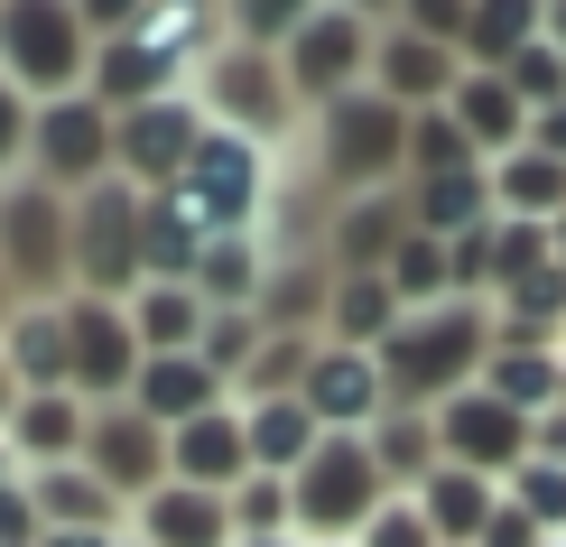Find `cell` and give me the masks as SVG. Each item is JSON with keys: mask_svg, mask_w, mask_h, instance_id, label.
Instances as JSON below:
<instances>
[{"mask_svg": "<svg viewBox=\"0 0 566 547\" xmlns=\"http://www.w3.org/2000/svg\"><path fill=\"white\" fill-rule=\"evenodd\" d=\"M492 335H502V316L483 297H446V306L399 316V335L381 344L390 409H446L455 390H474L483 362H492Z\"/></svg>", "mask_w": 566, "mask_h": 547, "instance_id": "cell-1", "label": "cell"}, {"mask_svg": "<svg viewBox=\"0 0 566 547\" xmlns=\"http://www.w3.org/2000/svg\"><path fill=\"white\" fill-rule=\"evenodd\" d=\"M306 168H316V196L325 204H353V196H390L409 186V112L381 103V93H344L306 122Z\"/></svg>", "mask_w": 566, "mask_h": 547, "instance_id": "cell-2", "label": "cell"}, {"mask_svg": "<svg viewBox=\"0 0 566 547\" xmlns=\"http://www.w3.org/2000/svg\"><path fill=\"white\" fill-rule=\"evenodd\" d=\"M168 196L205 223V242H251V232H270V204H279V149L242 130H205V149L186 158Z\"/></svg>", "mask_w": 566, "mask_h": 547, "instance_id": "cell-3", "label": "cell"}, {"mask_svg": "<svg viewBox=\"0 0 566 547\" xmlns=\"http://www.w3.org/2000/svg\"><path fill=\"white\" fill-rule=\"evenodd\" d=\"M93 38L75 0H0V75L29 103H65L93 84Z\"/></svg>", "mask_w": 566, "mask_h": 547, "instance_id": "cell-4", "label": "cell"}, {"mask_svg": "<svg viewBox=\"0 0 566 547\" xmlns=\"http://www.w3.org/2000/svg\"><path fill=\"white\" fill-rule=\"evenodd\" d=\"M196 103H205V122H214V130H242V139H261V149H279V139L306 130V112H297V93H289L279 46L223 38L214 56L196 65Z\"/></svg>", "mask_w": 566, "mask_h": 547, "instance_id": "cell-5", "label": "cell"}, {"mask_svg": "<svg viewBox=\"0 0 566 547\" xmlns=\"http://www.w3.org/2000/svg\"><path fill=\"white\" fill-rule=\"evenodd\" d=\"M0 270L29 306H65L75 297V196L19 177L0 186Z\"/></svg>", "mask_w": 566, "mask_h": 547, "instance_id": "cell-6", "label": "cell"}, {"mask_svg": "<svg viewBox=\"0 0 566 547\" xmlns=\"http://www.w3.org/2000/svg\"><path fill=\"white\" fill-rule=\"evenodd\" d=\"M289 502H297V538L306 547H353L371 529V511L390 502L381 464H371V436H325L316 455L289 473Z\"/></svg>", "mask_w": 566, "mask_h": 547, "instance_id": "cell-7", "label": "cell"}, {"mask_svg": "<svg viewBox=\"0 0 566 547\" xmlns=\"http://www.w3.org/2000/svg\"><path fill=\"white\" fill-rule=\"evenodd\" d=\"M139 186L130 177H103L75 196V297H112L130 306L149 278H139Z\"/></svg>", "mask_w": 566, "mask_h": 547, "instance_id": "cell-8", "label": "cell"}, {"mask_svg": "<svg viewBox=\"0 0 566 547\" xmlns=\"http://www.w3.org/2000/svg\"><path fill=\"white\" fill-rule=\"evenodd\" d=\"M371 19H353V10H335L325 0L316 19H297L289 29V46H279V65H289V93H297V112L316 122L325 103H344V93H363L371 84Z\"/></svg>", "mask_w": 566, "mask_h": 547, "instance_id": "cell-9", "label": "cell"}, {"mask_svg": "<svg viewBox=\"0 0 566 547\" xmlns=\"http://www.w3.org/2000/svg\"><path fill=\"white\" fill-rule=\"evenodd\" d=\"M139 325L130 306L112 297H65V380H75L84 409H122V399L139 390Z\"/></svg>", "mask_w": 566, "mask_h": 547, "instance_id": "cell-10", "label": "cell"}, {"mask_svg": "<svg viewBox=\"0 0 566 547\" xmlns=\"http://www.w3.org/2000/svg\"><path fill=\"white\" fill-rule=\"evenodd\" d=\"M112 130H122V122H112L93 93L38 103V122H29V177L56 186V196H84V186L122 177V168H112Z\"/></svg>", "mask_w": 566, "mask_h": 547, "instance_id": "cell-11", "label": "cell"}, {"mask_svg": "<svg viewBox=\"0 0 566 547\" xmlns=\"http://www.w3.org/2000/svg\"><path fill=\"white\" fill-rule=\"evenodd\" d=\"M428 418H437V455L464 464V473H483V483H511V473L530 464V445H538V418L502 409L483 380H474V390H455V399L428 409Z\"/></svg>", "mask_w": 566, "mask_h": 547, "instance_id": "cell-12", "label": "cell"}, {"mask_svg": "<svg viewBox=\"0 0 566 547\" xmlns=\"http://www.w3.org/2000/svg\"><path fill=\"white\" fill-rule=\"evenodd\" d=\"M112 122H122V130H112V168H122V177L139 186V196L177 186V177H186V158L205 149V130H214V122H205V103H196V93H168V103L112 112Z\"/></svg>", "mask_w": 566, "mask_h": 547, "instance_id": "cell-13", "label": "cell"}, {"mask_svg": "<svg viewBox=\"0 0 566 547\" xmlns=\"http://www.w3.org/2000/svg\"><path fill=\"white\" fill-rule=\"evenodd\" d=\"M84 464L103 473V492H112L122 511H139L149 492H168V427L139 418L130 399H122V409H93V427H84Z\"/></svg>", "mask_w": 566, "mask_h": 547, "instance_id": "cell-14", "label": "cell"}, {"mask_svg": "<svg viewBox=\"0 0 566 547\" xmlns=\"http://www.w3.org/2000/svg\"><path fill=\"white\" fill-rule=\"evenodd\" d=\"M297 399L316 409L325 436H371L390 418V380H381V353H353V344H316Z\"/></svg>", "mask_w": 566, "mask_h": 547, "instance_id": "cell-15", "label": "cell"}, {"mask_svg": "<svg viewBox=\"0 0 566 547\" xmlns=\"http://www.w3.org/2000/svg\"><path fill=\"white\" fill-rule=\"evenodd\" d=\"M455 84H464V56H455V46H437V38H418V29H381V38H371V93H381V103L437 112Z\"/></svg>", "mask_w": 566, "mask_h": 547, "instance_id": "cell-16", "label": "cell"}, {"mask_svg": "<svg viewBox=\"0 0 566 547\" xmlns=\"http://www.w3.org/2000/svg\"><path fill=\"white\" fill-rule=\"evenodd\" d=\"M168 483L186 492H242L251 483V427L242 409H205L168 436Z\"/></svg>", "mask_w": 566, "mask_h": 547, "instance_id": "cell-17", "label": "cell"}, {"mask_svg": "<svg viewBox=\"0 0 566 547\" xmlns=\"http://www.w3.org/2000/svg\"><path fill=\"white\" fill-rule=\"evenodd\" d=\"M130 409L139 418H158L177 436L186 418H205V409H232V380L205 362V353H149L139 362V390H130Z\"/></svg>", "mask_w": 566, "mask_h": 547, "instance_id": "cell-18", "label": "cell"}, {"mask_svg": "<svg viewBox=\"0 0 566 547\" xmlns=\"http://www.w3.org/2000/svg\"><path fill=\"white\" fill-rule=\"evenodd\" d=\"M409 242V196H353L325 204V270H390V251Z\"/></svg>", "mask_w": 566, "mask_h": 547, "instance_id": "cell-19", "label": "cell"}, {"mask_svg": "<svg viewBox=\"0 0 566 547\" xmlns=\"http://www.w3.org/2000/svg\"><path fill=\"white\" fill-rule=\"evenodd\" d=\"M84 427H93V409L75 390H29L10 409V455H19V473H46V464H84Z\"/></svg>", "mask_w": 566, "mask_h": 547, "instance_id": "cell-20", "label": "cell"}, {"mask_svg": "<svg viewBox=\"0 0 566 547\" xmlns=\"http://www.w3.org/2000/svg\"><path fill=\"white\" fill-rule=\"evenodd\" d=\"M483 390L521 418H548L566 399V344H538V335H492V362H483Z\"/></svg>", "mask_w": 566, "mask_h": 547, "instance_id": "cell-21", "label": "cell"}, {"mask_svg": "<svg viewBox=\"0 0 566 547\" xmlns=\"http://www.w3.org/2000/svg\"><path fill=\"white\" fill-rule=\"evenodd\" d=\"M29 502H38L46 529H65V538H122V529H130V511L103 492V473H93V464H46V473H29Z\"/></svg>", "mask_w": 566, "mask_h": 547, "instance_id": "cell-22", "label": "cell"}, {"mask_svg": "<svg viewBox=\"0 0 566 547\" xmlns=\"http://www.w3.org/2000/svg\"><path fill=\"white\" fill-rule=\"evenodd\" d=\"M446 112H455V130L474 139L483 168H502L511 149H530V103L511 93V75H474V65H464V84L446 93Z\"/></svg>", "mask_w": 566, "mask_h": 547, "instance_id": "cell-23", "label": "cell"}, {"mask_svg": "<svg viewBox=\"0 0 566 547\" xmlns=\"http://www.w3.org/2000/svg\"><path fill=\"white\" fill-rule=\"evenodd\" d=\"M205 251H214V242H205V223L158 186V196L139 204V278H149V288H196Z\"/></svg>", "mask_w": 566, "mask_h": 547, "instance_id": "cell-24", "label": "cell"}, {"mask_svg": "<svg viewBox=\"0 0 566 547\" xmlns=\"http://www.w3.org/2000/svg\"><path fill=\"white\" fill-rule=\"evenodd\" d=\"M130 538L139 547H232V502L223 492L168 483V492H149V502L130 511Z\"/></svg>", "mask_w": 566, "mask_h": 547, "instance_id": "cell-25", "label": "cell"}, {"mask_svg": "<svg viewBox=\"0 0 566 547\" xmlns=\"http://www.w3.org/2000/svg\"><path fill=\"white\" fill-rule=\"evenodd\" d=\"M399 196H409V232H428V242H464V232L492 223V168L418 177V186H399Z\"/></svg>", "mask_w": 566, "mask_h": 547, "instance_id": "cell-26", "label": "cell"}, {"mask_svg": "<svg viewBox=\"0 0 566 547\" xmlns=\"http://www.w3.org/2000/svg\"><path fill=\"white\" fill-rule=\"evenodd\" d=\"M399 335V297L381 270H335L325 288V344H353V353H381Z\"/></svg>", "mask_w": 566, "mask_h": 547, "instance_id": "cell-27", "label": "cell"}, {"mask_svg": "<svg viewBox=\"0 0 566 547\" xmlns=\"http://www.w3.org/2000/svg\"><path fill=\"white\" fill-rule=\"evenodd\" d=\"M409 502L428 511L437 547H474V538L492 529V511H502V483H483V473H464V464H437L428 483L409 492Z\"/></svg>", "mask_w": 566, "mask_h": 547, "instance_id": "cell-28", "label": "cell"}, {"mask_svg": "<svg viewBox=\"0 0 566 547\" xmlns=\"http://www.w3.org/2000/svg\"><path fill=\"white\" fill-rule=\"evenodd\" d=\"M232 409L251 427V473H279V483H289V473L325 445V427H316L306 399H232Z\"/></svg>", "mask_w": 566, "mask_h": 547, "instance_id": "cell-29", "label": "cell"}, {"mask_svg": "<svg viewBox=\"0 0 566 547\" xmlns=\"http://www.w3.org/2000/svg\"><path fill=\"white\" fill-rule=\"evenodd\" d=\"M548 38V0H474V19H464V46L455 56L474 65V75H511V56L521 46Z\"/></svg>", "mask_w": 566, "mask_h": 547, "instance_id": "cell-30", "label": "cell"}, {"mask_svg": "<svg viewBox=\"0 0 566 547\" xmlns=\"http://www.w3.org/2000/svg\"><path fill=\"white\" fill-rule=\"evenodd\" d=\"M492 213H502V223H557L566 213V158L511 149L502 168H492Z\"/></svg>", "mask_w": 566, "mask_h": 547, "instance_id": "cell-31", "label": "cell"}, {"mask_svg": "<svg viewBox=\"0 0 566 547\" xmlns=\"http://www.w3.org/2000/svg\"><path fill=\"white\" fill-rule=\"evenodd\" d=\"M0 353H10L19 390H75V380H65V306H19Z\"/></svg>", "mask_w": 566, "mask_h": 547, "instance_id": "cell-32", "label": "cell"}, {"mask_svg": "<svg viewBox=\"0 0 566 547\" xmlns=\"http://www.w3.org/2000/svg\"><path fill=\"white\" fill-rule=\"evenodd\" d=\"M371 464H381L390 492H418V483L446 464V455H437V418H428V409H390L381 427H371Z\"/></svg>", "mask_w": 566, "mask_h": 547, "instance_id": "cell-33", "label": "cell"}, {"mask_svg": "<svg viewBox=\"0 0 566 547\" xmlns=\"http://www.w3.org/2000/svg\"><path fill=\"white\" fill-rule=\"evenodd\" d=\"M270 232H251V242H214L205 251V270H196V297L205 306H261V288H270Z\"/></svg>", "mask_w": 566, "mask_h": 547, "instance_id": "cell-34", "label": "cell"}, {"mask_svg": "<svg viewBox=\"0 0 566 547\" xmlns=\"http://www.w3.org/2000/svg\"><path fill=\"white\" fill-rule=\"evenodd\" d=\"M205 306L196 288H139L130 297V325H139V353H196L205 344Z\"/></svg>", "mask_w": 566, "mask_h": 547, "instance_id": "cell-35", "label": "cell"}, {"mask_svg": "<svg viewBox=\"0 0 566 547\" xmlns=\"http://www.w3.org/2000/svg\"><path fill=\"white\" fill-rule=\"evenodd\" d=\"M390 297H399V316H418V306H446L455 297V270H446V242H428V232H409V242L390 251Z\"/></svg>", "mask_w": 566, "mask_h": 547, "instance_id": "cell-36", "label": "cell"}, {"mask_svg": "<svg viewBox=\"0 0 566 547\" xmlns=\"http://www.w3.org/2000/svg\"><path fill=\"white\" fill-rule=\"evenodd\" d=\"M455 168H483V158H474V139H464L455 130V112H409V186L418 177H455Z\"/></svg>", "mask_w": 566, "mask_h": 547, "instance_id": "cell-37", "label": "cell"}, {"mask_svg": "<svg viewBox=\"0 0 566 547\" xmlns=\"http://www.w3.org/2000/svg\"><path fill=\"white\" fill-rule=\"evenodd\" d=\"M270 344V325H261V306H214V316H205V362H214L223 380H242L251 371V353H261Z\"/></svg>", "mask_w": 566, "mask_h": 547, "instance_id": "cell-38", "label": "cell"}, {"mask_svg": "<svg viewBox=\"0 0 566 547\" xmlns=\"http://www.w3.org/2000/svg\"><path fill=\"white\" fill-rule=\"evenodd\" d=\"M232 502V538H297V502L279 473H251L242 492H223Z\"/></svg>", "mask_w": 566, "mask_h": 547, "instance_id": "cell-39", "label": "cell"}, {"mask_svg": "<svg viewBox=\"0 0 566 547\" xmlns=\"http://www.w3.org/2000/svg\"><path fill=\"white\" fill-rule=\"evenodd\" d=\"M502 502H511V511H530V519H538L548 538H566V464L530 455V464H521V473L502 483Z\"/></svg>", "mask_w": 566, "mask_h": 547, "instance_id": "cell-40", "label": "cell"}, {"mask_svg": "<svg viewBox=\"0 0 566 547\" xmlns=\"http://www.w3.org/2000/svg\"><path fill=\"white\" fill-rule=\"evenodd\" d=\"M325 0H223V29L242 38V46H289L297 19H316Z\"/></svg>", "mask_w": 566, "mask_h": 547, "instance_id": "cell-41", "label": "cell"}, {"mask_svg": "<svg viewBox=\"0 0 566 547\" xmlns=\"http://www.w3.org/2000/svg\"><path fill=\"white\" fill-rule=\"evenodd\" d=\"M511 93L530 103V122H538V112H557V103H566V46H557V38L521 46V56H511Z\"/></svg>", "mask_w": 566, "mask_h": 547, "instance_id": "cell-42", "label": "cell"}, {"mask_svg": "<svg viewBox=\"0 0 566 547\" xmlns=\"http://www.w3.org/2000/svg\"><path fill=\"white\" fill-rule=\"evenodd\" d=\"M29 122H38V103H29L10 75H0V186L29 177Z\"/></svg>", "mask_w": 566, "mask_h": 547, "instance_id": "cell-43", "label": "cell"}, {"mask_svg": "<svg viewBox=\"0 0 566 547\" xmlns=\"http://www.w3.org/2000/svg\"><path fill=\"white\" fill-rule=\"evenodd\" d=\"M353 547H437V529H428V511H418L409 492H390V502L371 511V529L353 538Z\"/></svg>", "mask_w": 566, "mask_h": 547, "instance_id": "cell-44", "label": "cell"}, {"mask_svg": "<svg viewBox=\"0 0 566 547\" xmlns=\"http://www.w3.org/2000/svg\"><path fill=\"white\" fill-rule=\"evenodd\" d=\"M464 19H474V0H399L390 29H418V38H437V46H464Z\"/></svg>", "mask_w": 566, "mask_h": 547, "instance_id": "cell-45", "label": "cell"}, {"mask_svg": "<svg viewBox=\"0 0 566 547\" xmlns=\"http://www.w3.org/2000/svg\"><path fill=\"white\" fill-rule=\"evenodd\" d=\"M38 538H46V519L29 502V473H19V483L0 492V547H38Z\"/></svg>", "mask_w": 566, "mask_h": 547, "instance_id": "cell-46", "label": "cell"}, {"mask_svg": "<svg viewBox=\"0 0 566 547\" xmlns=\"http://www.w3.org/2000/svg\"><path fill=\"white\" fill-rule=\"evenodd\" d=\"M474 547H548V529H538L530 511H511V502H502V511H492V529H483Z\"/></svg>", "mask_w": 566, "mask_h": 547, "instance_id": "cell-47", "label": "cell"}, {"mask_svg": "<svg viewBox=\"0 0 566 547\" xmlns=\"http://www.w3.org/2000/svg\"><path fill=\"white\" fill-rule=\"evenodd\" d=\"M75 10H84V29H93V38H122L130 19L149 10V0H75Z\"/></svg>", "mask_w": 566, "mask_h": 547, "instance_id": "cell-48", "label": "cell"}, {"mask_svg": "<svg viewBox=\"0 0 566 547\" xmlns=\"http://www.w3.org/2000/svg\"><path fill=\"white\" fill-rule=\"evenodd\" d=\"M530 149H548V158H566V103H557V112H538V122H530Z\"/></svg>", "mask_w": 566, "mask_h": 547, "instance_id": "cell-49", "label": "cell"}, {"mask_svg": "<svg viewBox=\"0 0 566 547\" xmlns=\"http://www.w3.org/2000/svg\"><path fill=\"white\" fill-rule=\"evenodd\" d=\"M530 455H548V464H566V409H548V418H538V445H530Z\"/></svg>", "mask_w": 566, "mask_h": 547, "instance_id": "cell-50", "label": "cell"}, {"mask_svg": "<svg viewBox=\"0 0 566 547\" xmlns=\"http://www.w3.org/2000/svg\"><path fill=\"white\" fill-rule=\"evenodd\" d=\"M335 10H353V19H371V29H390V19H399V0H335Z\"/></svg>", "mask_w": 566, "mask_h": 547, "instance_id": "cell-51", "label": "cell"}, {"mask_svg": "<svg viewBox=\"0 0 566 547\" xmlns=\"http://www.w3.org/2000/svg\"><path fill=\"white\" fill-rule=\"evenodd\" d=\"M19 399H29V390H19V371H10V353H0V427H10V409H19Z\"/></svg>", "mask_w": 566, "mask_h": 547, "instance_id": "cell-52", "label": "cell"}, {"mask_svg": "<svg viewBox=\"0 0 566 547\" xmlns=\"http://www.w3.org/2000/svg\"><path fill=\"white\" fill-rule=\"evenodd\" d=\"M19 306H29V297H19V288H10V270H0V335H10V316H19Z\"/></svg>", "mask_w": 566, "mask_h": 547, "instance_id": "cell-53", "label": "cell"}, {"mask_svg": "<svg viewBox=\"0 0 566 547\" xmlns=\"http://www.w3.org/2000/svg\"><path fill=\"white\" fill-rule=\"evenodd\" d=\"M19 483V455H10V436H0V492H10Z\"/></svg>", "mask_w": 566, "mask_h": 547, "instance_id": "cell-54", "label": "cell"}, {"mask_svg": "<svg viewBox=\"0 0 566 547\" xmlns=\"http://www.w3.org/2000/svg\"><path fill=\"white\" fill-rule=\"evenodd\" d=\"M548 251H557V270H566V213H557V223H548Z\"/></svg>", "mask_w": 566, "mask_h": 547, "instance_id": "cell-55", "label": "cell"}, {"mask_svg": "<svg viewBox=\"0 0 566 547\" xmlns=\"http://www.w3.org/2000/svg\"><path fill=\"white\" fill-rule=\"evenodd\" d=\"M548 38H557V46H566V0H548Z\"/></svg>", "mask_w": 566, "mask_h": 547, "instance_id": "cell-56", "label": "cell"}, {"mask_svg": "<svg viewBox=\"0 0 566 547\" xmlns=\"http://www.w3.org/2000/svg\"><path fill=\"white\" fill-rule=\"evenodd\" d=\"M232 547H306V538H232Z\"/></svg>", "mask_w": 566, "mask_h": 547, "instance_id": "cell-57", "label": "cell"}, {"mask_svg": "<svg viewBox=\"0 0 566 547\" xmlns=\"http://www.w3.org/2000/svg\"><path fill=\"white\" fill-rule=\"evenodd\" d=\"M112 547H139V538H130V529H122V538H112Z\"/></svg>", "mask_w": 566, "mask_h": 547, "instance_id": "cell-58", "label": "cell"}, {"mask_svg": "<svg viewBox=\"0 0 566 547\" xmlns=\"http://www.w3.org/2000/svg\"><path fill=\"white\" fill-rule=\"evenodd\" d=\"M548 547H566V538H548Z\"/></svg>", "mask_w": 566, "mask_h": 547, "instance_id": "cell-59", "label": "cell"}, {"mask_svg": "<svg viewBox=\"0 0 566 547\" xmlns=\"http://www.w3.org/2000/svg\"><path fill=\"white\" fill-rule=\"evenodd\" d=\"M557 409H566V399H557Z\"/></svg>", "mask_w": 566, "mask_h": 547, "instance_id": "cell-60", "label": "cell"}]
</instances>
